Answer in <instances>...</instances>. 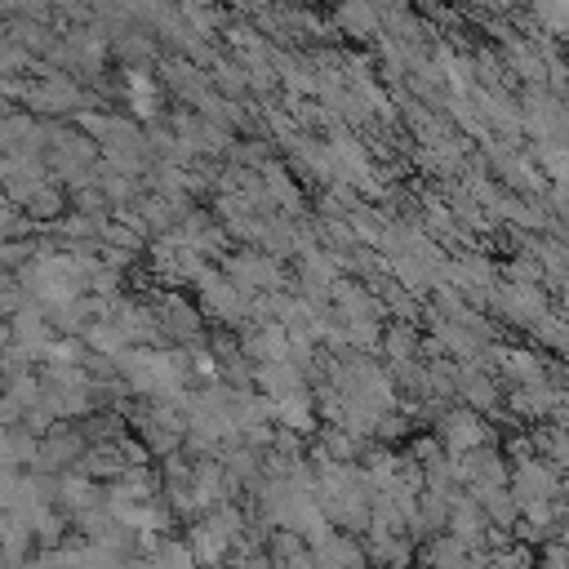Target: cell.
I'll list each match as a JSON object with an SVG mask.
<instances>
[{
	"label": "cell",
	"instance_id": "4",
	"mask_svg": "<svg viewBox=\"0 0 569 569\" xmlns=\"http://www.w3.org/2000/svg\"><path fill=\"white\" fill-rule=\"evenodd\" d=\"M182 542H187L196 569H227V560H231V551H236V538H231L213 516H196V520H187Z\"/></svg>",
	"mask_w": 569,
	"mask_h": 569
},
{
	"label": "cell",
	"instance_id": "5",
	"mask_svg": "<svg viewBox=\"0 0 569 569\" xmlns=\"http://www.w3.org/2000/svg\"><path fill=\"white\" fill-rule=\"evenodd\" d=\"M360 542H365L369 569H409L413 551H418V542L409 533H396V529H365Z\"/></svg>",
	"mask_w": 569,
	"mask_h": 569
},
{
	"label": "cell",
	"instance_id": "3",
	"mask_svg": "<svg viewBox=\"0 0 569 569\" xmlns=\"http://www.w3.org/2000/svg\"><path fill=\"white\" fill-rule=\"evenodd\" d=\"M445 453H467V449H476V445H485L489 440V427H485V418L476 413V409H467V405H449V409H436V436H431Z\"/></svg>",
	"mask_w": 569,
	"mask_h": 569
},
{
	"label": "cell",
	"instance_id": "7",
	"mask_svg": "<svg viewBox=\"0 0 569 569\" xmlns=\"http://www.w3.org/2000/svg\"><path fill=\"white\" fill-rule=\"evenodd\" d=\"M271 569H311V560H307V551H302V556H293V560H280V565H271Z\"/></svg>",
	"mask_w": 569,
	"mask_h": 569
},
{
	"label": "cell",
	"instance_id": "6",
	"mask_svg": "<svg viewBox=\"0 0 569 569\" xmlns=\"http://www.w3.org/2000/svg\"><path fill=\"white\" fill-rule=\"evenodd\" d=\"M413 556H422V569H458L471 551H467L453 533H431V538L422 542V551H413Z\"/></svg>",
	"mask_w": 569,
	"mask_h": 569
},
{
	"label": "cell",
	"instance_id": "1",
	"mask_svg": "<svg viewBox=\"0 0 569 569\" xmlns=\"http://www.w3.org/2000/svg\"><path fill=\"white\" fill-rule=\"evenodd\" d=\"M507 493L516 498V507H533V502H560L565 498V480L556 467H547L538 453L511 458L507 462Z\"/></svg>",
	"mask_w": 569,
	"mask_h": 569
},
{
	"label": "cell",
	"instance_id": "2",
	"mask_svg": "<svg viewBox=\"0 0 569 569\" xmlns=\"http://www.w3.org/2000/svg\"><path fill=\"white\" fill-rule=\"evenodd\" d=\"M200 316L204 320H218V325H244L249 320V293H240L222 271H200Z\"/></svg>",
	"mask_w": 569,
	"mask_h": 569
}]
</instances>
